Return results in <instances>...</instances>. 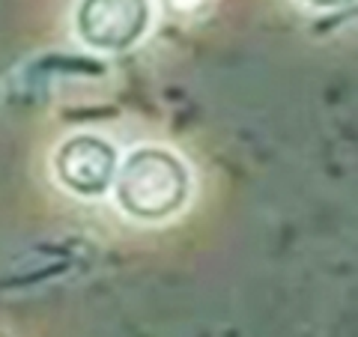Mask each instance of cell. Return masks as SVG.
<instances>
[{"instance_id":"6da1fadb","label":"cell","mask_w":358,"mask_h":337,"mask_svg":"<svg viewBox=\"0 0 358 337\" xmlns=\"http://www.w3.org/2000/svg\"><path fill=\"white\" fill-rule=\"evenodd\" d=\"M194 171L182 152L164 143H138L120 155L110 200L122 218L143 227L176 221L192 206Z\"/></svg>"},{"instance_id":"7a4b0ae2","label":"cell","mask_w":358,"mask_h":337,"mask_svg":"<svg viewBox=\"0 0 358 337\" xmlns=\"http://www.w3.org/2000/svg\"><path fill=\"white\" fill-rule=\"evenodd\" d=\"M155 0H75L72 33L81 48L105 57L129 54L152 33Z\"/></svg>"},{"instance_id":"3957f363","label":"cell","mask_w":358,"mask_h":337,"mask_svg":"<svg viewBox=\"0 0 358 337\" xmlns=\"http://www.w3.org/2000/svg\"><path fill=\"white\" fill-rule=\"evenodd\" d=\"M117 143L102 131H72L57 141L51 150V179L63 194L75 200H105L114 188V176L120 167Z\"/></svg>"},{"instance_id":"277c9868","label":"cell","mask_w":358,"mask_h":337,"mask_svg":"<svg viewBox=\"0 0 358 337\" xmlns=\"http://www.w3.org/2000/svg\"><path fill=\"white\" fill-rule=\"evenodd\" d=\"M162 6L173 18H192L197 13H203V9L209 6V0H162Z\"/></svg>"},{"instance_id":"5b68a950","label":"cell","mask_w":358,"mask_h":337,"mask_svg":"<svg viewBox=\"0 0 358 337\" xmlns=\"http://www.w3.org/2000/svg\"><path fill=\"white\" fill-rule=\"evenodd\" d=\"M301 6H308L313 9V13H331V9H343V6H350L352 0H299Z\"/></svg>"}]
</instances>
